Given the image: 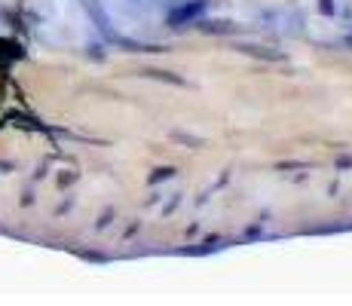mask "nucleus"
Instances as JSON below:
<instances>
[{
  "instance_id": "9d476101",
  "label": "nucleus",
  "mask_w": 352,
  "mask_h": 306,
  "mask_svg": "<svg viewBox=\"0 0 352 306\" xmlns=\"http://www.w3.org/2000/svg\"><path fill=\"white\" fill-rule=\"evenodd\" d=\"M337 168H352V156H337Z\"/></svg>"
},
{
  "instance_id": "20e7f679",
  "label": "nucleus",
  "mask_w": 352,
  "mask_h": 306,
  "mask_svg": "<svg viewBox=\"0 0 352 306\" xmlns=\"http://www.w3.org/2000/svg\"><path fill=\"white\" fill-rule=\"evenodd\" d=\"M138 74L147 80H162V83H172V86H184V77H178V74H172V71H160V67H144V71H138Z\"/></svg>"
},
{
  "instance_id": "7ed1b4c3",
  "label": "nucleus",
  "mask_w": 352,
  "mask_h": 306,
  "mask_svg": "<svg viewBox=\"0 0 352 306\" xmlns=\"http://www.w3.org/2000/svg\"><path fill=\"white\" fill-rule=\"evenodd\" d=\"M199 31L212 34V37H233V34H239V25L230 19H206V22H199Z\"/></svg>"
},
{
  "instance_id": "9b49d317",
  "label": "nucleus",
  "mask_w": 352,
  "mask_h": 306,
  "mask_svg": "<svg viewBox=\"0 0 352 306\" xmlns=\"http://www.w3.org/2000/svg\"><path fill=\"white\" fill-rule=\"evenodd\" d=\"M83 257H86V261H107V257L98 254V251H83Z\"/></svg>"
},
{
  "instance_id": "f8f14e48",
  "label": "nucleus",
  "mask_w": 352,
  "mask_h": 306,
  "mask_svg": "<svg viewBox=\"0 0 352 306\" xmlns=\"http://www.w3.org/2000/svg\"><path fill=\"white\" fill-rule=\"evenodd\" d=\"M245 236H248V239H254V236H263V230H261V227H248Z\"/></svg>"
},
{
  "instance_id": "39448f33",
  "label": "nucleus",
  "mask_w": 352,
  "mask_h": 306,
  "mask_svg": "<svg viewBox=\"0 0 352 306\" xmlns=\"http://www.w3.org/2000/svg\"><path fill=\"white\" fill-rule=\"evenodd\" d=\"M168 178H175V168L172 166H162V168H153V172L147 175V184H151V187H157V184L168 181Z\"/></svg>"
},
{
  "instance_id": "0eeeda50",
  "label": "nucleus",
  "mask_w": 352,
  "mask_h": 306,
  "mask_svg": "<svg viewBox=\"0 0 352 306\" xmlns=\"http://www.w3.org/2000/svg\"><path fill=\"white\" fill-rule=\"evenodd\" d=\"M319 12L322 16H337L340 6H337V0H319Z\"/></svg>"
},
{
  "instance_id": "ddd939ff",
  "label": "nucleus",
  "mask_w": 352,
  "mask_h": 306,
  "mask_svg": "<svg viewBox=\"0 0 352 306\" xmlns=\"http://www.w3.org/2000/svg\"><path fill=\"white\" fill-rule=\"evenodd\" d=\"M74 181H77V175H62V178H58V184H62V187H65V184H74Z\"/></svg>"
},
{
  "instance_id": "f257e3e1",
  "label": "nucleus",
  "mask_w": 352,
  "mask_h": 306,
  "mask_svg": "<svg viewBox=\"0 0 352 306\" xmlns=\"http://www.w3.org/2000/svg\"><path fill=\"white\" fill-rule=\"evenodd\" d=\"M206 10H208V0H187V3H178L175 10H168L166 25L178 31V28H184V25L199 22V19L206 16Z\"/></svg>"
},
{
  "instance_id": "f03ea898",
  "label": "nucleus",
  "mask_w": 352,
  "mask_h": 306,
  "mask_svg": "<svg viewBox=\"0 0 352 306\" xmlns=\"http://www.w3.org/2000/svg\"><path fill=\"white\" fill-rule=\"evenodd\" d=\"M236 52H242V56H252V58H261V61H285V52L282 50H273V46H261V43H236L233 46Z\"/></svg>"
},
{
  "instance_id": "6e6552de",
  "label": "nucleus",
  "mask_w": 352,
  "mask_h": 306,
  "mask_svg": "<svg viewBox=\"0 0 352 306\" xmlns=\"http://www.w3.org/2000/svg\"><path fill=\"white\" fill-rule=\"evenodd\" d=\"M113 215H117V212H113V208H107V212L98 217V223H96V227H98V230H104L107 223H111V217H113Z\"/></svg>"
},
{
  "instance_id": "423d86ee",
  "label": "nucleus",
  "mask_w": 352,
  "mask_h": 306,
  "mask_svg": "<svg viewBox=\"0 0 352 306\" xmlns=\"http://www.w3.org/2000/svg\"><path fill=\"white\" fill-rule=\"evenodd\" d=\"M172 141L187 144V147H202V138H193V135H184V132H172Z\"/></svg>"
},
{
  "instance_id": "1a4fd4ad",
  "label": "nucleus",
  "mask_w": 352,
  "mask_h": 306,
  "mask_svg": "<svg viewBox=\"0 0 352 306\" xmlns=\"http://www.w3.org/2000/svg\"><path fill=\"white\" fill-rule=\"evenodd\" d=\"M178 202H181V193H175V196H172V199H168V206H166V208H162V215H172V212H175V208H178Z\"/></svg>"
}]
</instances>
